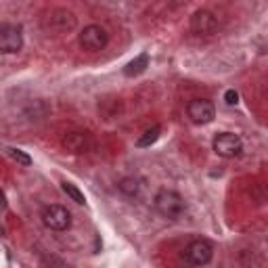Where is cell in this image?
Instances as JSON below:
<instances>
[{"label": "cell", "mask_w": 268, "mask_h": 268, "mask_svg": "<svg viewBox=\"0 0 268 268\" xmlns=\"http://www.w3.org/2000/svg\"><path fill=\"white\" fill-rule=\"evenodd\" d=\"M153 203H155V210L160 212L163 218H170V220L178 218L185 212L183 197H180L176 191H170V188H161V191H157Z\"/></svg>", "instance_id": "6da1fadb"}, {"label": "cell", "mask_w": 268, "mask_h": 268, "mask_svg": "<svg viewBox=\"0 0 268 268\" xmlns=\"http://www.w3.org/2000/svg\"><path fill=\"white\" fill-rule=\"evenodd\" d=\"M212 147H214V153L220 155V157H224V160H235V157H239L243 153L241 138L233 132H220L214 138Z\"/></svg>", "instance_id": "7a4b0ae2"}, {"label": "cell", "mask_w": 268, "mask_h": 268, "mask_svg": "<svg viewBox=\"0 0 268 268\" xmlns=\"http://www.w3.org/2000/svg\"><path fill=\"white\" fill-rule=\"evenodd\" d=\"M187 115L193 124L203 126V124H210L216 117V107L208 99H193L187 105Z\"/></svg>", "instance_id": "3957f363"}, {"label": "cell", "mask_w": 268, "mask_h": 268, "mask_svg": "<svg viewBox=\"0 0 268 268\" xmlns=\"http://www.w3.org/2000/svg\"><path fill=\"white\" fill-rule=\"evenodd\" d=\"M80 46L84 51L97 53L107 46V31L101 26H88L80 31Z\"/></svg>", "instance_id": "277c9868"}, {"label": "cell", "mask_w": 268, "mask_h": 268, "mask_svg": "<svg viewBox=\"0 0 268 268\" xmlns=\"http://www.w3.org/2000/svg\"><path fill=\"white\" fill-rule=\"evenodd\" d=\"M185 254H187V258H188V262H191V264L206 266L212 260V256H214V247H212V243L206 241V239H193L187 245Z\"/></svg>", "instance_id": "5b68a950"}, {"label": "cell", "mask_w": 268, "mask_h": 268, "mask_svg": "<svg viewBox=\"0 0 268 268\" xmlns=\"http://www.w3.org/2000/svg\"><path fill=\"white\" fill-rule=\"evenodd\" d=\"M21 46H23L21 27L4 23V26L0 27V51L4 54H13V53H19Z\"/></svg>", "instance_id": "8992f818"}, {"label": "cell", "mask_w": 268, "mask_h": 268, "mask_svg": "<svg viewBox=\"0 0 268 268\" xmlns=\"http://www.w3.org/2000/svg\"><path fill=\"white\" fill-rule=\"evenodd\" d=\"M42 222L51 231H67L72 224V214L63 206H49L42 214Z\"/></svg>", "instance_id": "52a82bcc"}, {"label": "cell", "mask_w": 268, "mask_h": 268, "mask_svg": "<svg viewBox=\"0 0 268 268\" xmlns=\"http://www.w3.org/2000/svg\"><path fill=\"white\" fill-rule=\"evenodd\" d=\"M74 26H76V17H74V13L67 11V9H57V11H53L49 17L44 19V27L51 29V31H54V34H63V31H69V29H74Z\"/></svg>", "instance_id": "ba28073f"}, {"label": "cell", "mask_w": 268, "mask_h": 268, "mask_svg": "<svg viewBox=\"0 0 268 268\" xmlns=\"http://www.w3.org/2000/svg\"><path fill=\"white\" fill-rule=\"evenodd\" d=\"M218 29V17L210 11H197L191 17V31L197 36H210Z\"/></svg>", "instance_id": "9c48e42d"}, {"label": "cell", "mask_w": 268, "mask_h": 268, "mask_svg": "<svg viewBox=\"0 0 268 268\" xmlns=\"http://www.w3.org/2000/svg\"><path fill=\"white\" fill-rule=\"evenodd\" d=\"M63 147L67 149L69 153H82L88 149V134L84 132H69L65 138H63Z\"/></svg>", "instance_id": "30bf717a"}, {"label": "cell", "mask_w": 268, "mask_h": 268, "mask_svg": "<svg viewBox=\"0 0 268 268\" xmlns=\"http://www.w3.org/2000/svg\"><path fill=\"white\" fill-rule=\"evenodd\" d=\"M147 65H149V54L143 53V54H138L136 59H132V61L128 63V65L124 67V74L128 76V78H134V76L143 74L145 69H147Z\"/></svg>", "instance_id": "8fae6325"}, {"label": "cell", "mask_w": 268, "mask_h": 268, "mask_svg": "<svg viewBox=\"0 0 268 268\" xmlns=\"http://www.w3.org/2000/svg\"><path fill=\"white\" fill-rule=\"evenodd\" d=\"M117 188L128 197H136L140 193V180L138 178H122L120 183H117Z\"/></svg>", "instance_id": "7c38bea8"}, {"label": "cell", "mask_w": 268, "mask_h": 268, "mask_svg": "<svg viewBox=\"0 0 268 268\" xmlns=\"http://www.w3.org/2000/svg\"><path fill=\"white\" fill-rule=\"evenodd\" d=\"M61 188H63V193H65V195L69 197V199L78 203V206H84V203H86V197H84V193H82V191H80V188H78L76 185H72V183H63V185H61Z\"/></svg>", "instance_id": "4fadbf2b"}, {"label": "cell", "mask_w": 268, "mask_h": 268, "mask_svg": "<svg viewBox=\"0 0 268 268\" xmlns=\"http://www.w3.org/2000/svg\"><path fill=\"white\" fill-rule=\"evenodd\" d=\"M157 138H160V128H151V130H147V132L143 134V136H140V138L136 140V147H140V149L151 147Z\"/></svg>", "instance_id": "5bb4252c"}, {"label": "cell", "mask_w": 268, "mask_h": 268, "mask_svg": "<svg viewBox=\"0 0 268 268\" xmlns=\"http://www.w3.org/2000/svg\"><path fill=\"white\" fill-rule=\"evenodd\" d=\"M6 151H9V155H11L17 163H21V165H31V157H29L26 151H21V149H15V147H9Z\"/></svg>", "instance_id": "9a60e30c"}, {"label": "cell", "mask_w": 268, "mask_h": 268, "mask_svg": "<svg viewBox=\"0 0 268 268\" xmlns=\"http://www.w3.org/2000/svg\"><path fill=\"white\" fill-rule=\"evenodd\" d=\"M224 101H226V105H237L239 103V92L237 90H226Z\"/></svg>", "instance_id": "2e32d148"}]
</instances>
